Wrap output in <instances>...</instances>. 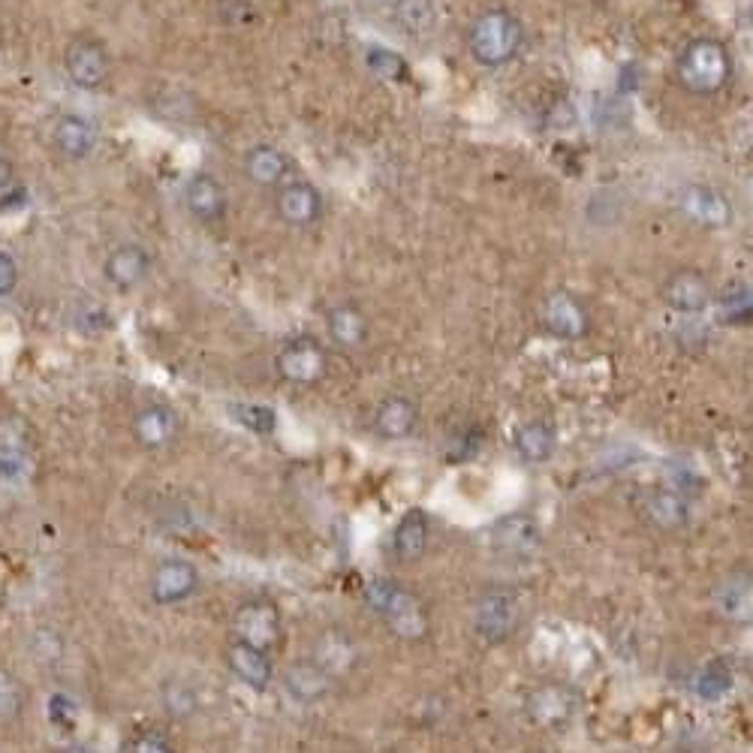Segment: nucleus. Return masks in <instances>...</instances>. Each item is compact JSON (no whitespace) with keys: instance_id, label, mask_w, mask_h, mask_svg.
<instances>
[{"instance_id":"a19ab883","label":"nucleus","mask_w":753,"mask_h":753,"mask_svg":"<svg viewBox=\"0 0 753 753\" xmlns=\"http://www.w3.org/2000/svg\"><path fill=\"white\" fill-rule=\"evenodd\" d=\"M28 477V452H0V479L19 482Z\"/></svg>"},{"instance_id":"f704fd0d","label":"nucleus","mask_w":753,"mask_h":753,"mask_svg":"<svg viewBox=\"0 0 753 753\" xmlns=\"http://www.w3.org/2000/svg\"><path fill=\"white\" fill-rule=\"evenodd\" d=\"M164 708L173 717H190L199 708V700H196V691L187 682H166L164 684Z\"/></svg>"},{"instance_id":"aec40b11","label":"nucleus","mask_w":753,"mask_h":753,"mask_svg":"<svg viewBox=\"0 0 753 753\" xmlns=\"http://www.w3.org/2000/svg\"><path fill=\"white\" fill-rule=\"evenodd\" d=\"M226 666H229V672L238 682L256 693L268 691V684L275 682V666H272L268 652H260V648L247 645V642L235 639L226 648Z\"/></svg>"},{"instance_id":"393cba45","label":"nucleus","mask_w":753,"mask_h":753,"mask_svg":"<svg viewBox=\"0 0 753 753\" xmlns=\"http://www.w3.org/2000/svg\"><path fill=\"white\" fill-rule=\"evenodd\" d=\"M512 447H516L521 461H528V464H546L555 456V449H558V434H555V428L546 419H528V422H521L516 428Z\"/></svg>"},{"instance_id":"423d86ee","label":"nucleus","mask_w":753,"mask_h":753,"mask_svg":"<svg viewBox=\"0 0 753 753\" xmlns=\"http://www.w3.org/2000/svg\"><path fill=\"white\" fill-rule=\"evenodd\" d=\"M540 323L558 341H581L590 332L588 307L570 290H551L540 305Z\"/></svg>"},{"instance_id":"473e14b6","label":"nucleus","mask_w":753,"mask_h":753,"mask_svg":"<svg viewBox=\"0 0 753 753\" xmlns=\"http://www.w3.org/2000/svg\"><path fill=\"white\" fill-rule=\"evenodd\" d=\"M233 419L251 434H272L277 428V413L265 404H233Z\"/></svg>"},{"instance_id":"7ed1b4c3","label":"nucleus","mask_w":753,"mask_h":753,"mask_svg":"<svg viewBox=\"0 0 753 753\" xmlns=\"http://www.w3.org/2000/svg\"><path fill=\"white\" fill-rule=\"evenodd\" d=\"M365 600L398 639L419 642L431 630L426 603L419 600L417 594H410L401 581L371 579L365 585Z\"/></svg>"},{"instance_id":"72a5a7b5","label":"nucleus","mask_w":753,"mask_h":753,"mask_svg":"<svg viewBox=\"0 0 753 753\" xmlns=\"http://www.w3.org/2000/svg\"><path fill=\"white\" fill-rule=\"evenodd\" d=\"M25 708V687L10 669L0 666V723L16 721Z\"/></svg>"},{"instance_id":"c85d7f7f","label":"nucleus","mask_w":753,"mask_h":753,"mask_svg":"<svg viewBox=\"0 0 753 753\" xmlns=\"http://www.w3.org/2000/svg\"><path fill=\"white\" fill-rule=\"evenodd\" d=\"M284 684L286 691L293 693V700H299V703H316L320 696H326L329 675L314 661L295 663L293 669L286 672Z\"/></svg>"},{"instance_id":"0eeeda50","label":"nucleus","mask_w":753,"mask_h":753,"mask_svg":"<svg viewBox=\"0 0 753 753\" xmlns=\"http://www.w3.org/2000/svg\"><path fill=\"white\" fill-rule=\"evenodd\" d=\"M235 639L254 645L260 652H272L281 645L284 636V622L281 612L272 600H247L235 612Z\"/></svg>"},{"instance_id":"6ab92c4d","label":"nucleus","mask_w":753,"mask_h":753,"mask_svg":"<svg viewBox=\"0 0 753 753\" xmlns=\"http://www.w3.org/2000/svg\"><path fill=\"white\" fill-rule=\"evenodd\" d=\"M374 434L383 440H408L419 428V404L408 395L383 398L374 410Z\"/></svg>"},{"instance_id":"f03ea898","label":"nucleus","mask_w":753,"mask_h":753,"mask_svg":"<svg viewBox=\"0 0 753 753\" xmlns=\"http://www.w3.org/2000/svg\"><path fill=\"white\" fill-rule=\"evenodd\" d=\"M675 79L693 97H714L733 79V55L714 37H693L678 51Z\"/></svg>"},{"instance_id":"f257e3e1","label":"nucleus","mask_w":753,"mask_h":753,"mask_svg":"<svg viewBox=\"0 0 753 753\" xmlns=\"http://www.w3.org/2000/svg\"><path fill=\"white\" fill-rule=\"evenodd\" d=\"M521 46H525V28H521L519 16L507 7H489L470 21L468 51L470 58L486 70H498V67L516 61Z\"/></svg>"},{"instance_id":"2eb2a0df","label":"nucleus","mask_w":753,"mask_h":753,"mask_svg":"<svg viewBox=\"0 0 753 753\" xmlns=\"http://www.w3.org/2000/svg\"><path fill=\"white\" fill-rule=\"evenodd\" d=\"M130 431L139 447L157 452V449L173 447L175 440H178V434H182V417L169 404H145V408L133 413Z\"/></svg>"},{"instance_id":"412c9836","label":"nucleus","mask_w":753,"mask_h":753,"mask_svg":"<svg viewBox=\"0 0 753 753\" xmlns=\"http://www.w3.org/2000/svg\"><path fill=\"white\" fill-rule=\"evenodd\" d=\"M51 145L67 157V160H88L97 148V127L91 118L79 113L61 115L51 127Z\"/></svg>"},{"instance_id":"c756f323","label":"nucleus","mask_w":753,"mask_h":753,"mask_svg":"<svg viewBox=\"0 0 753 753\" xmlns=\"http://www.w3.org/2000/svg\"><path fill=\"white\" fill-rule=\"evenodd\" d=\"M712 305H717V314L726 326H747L753 316L751 286L744 281H733V284H726L721 295H714Z\"/></svg>"},{"instance_id":"ea45409f","label":"nucleus","mask_w":753,"mask_h":753,"mask_svg":"<svg viewBox=\"0 0 753 753\" xmlns=\"http://www.w3.org/2000/svg\"><path fill=\"white\" fill-rule=\"evenodd\" d=\"M19 281H21L19 260H16L10 251H0V299H3V295L16 293Z\"/></svg>"},{"instance_id":"dca6fc26","label":"nucleus","mask_w":753,"mask_h":753,"mask_svg":"<svg viewBox=\"0 0 753 753\" xmlns=\"http://www.w3.org/2000/svg\"><path fill=\"white\" fill-rule=\"evenodd\" d=\"M184 205L199 224H221L229 212V196L221 178L212 173H194L184 184Z\"/></svg>"},{"instance_id":"79ce46f5","label":"nucleus","mask_w":753,"mask_h":753,"mask_svg":"<svg viewBox=\"0 0 753 753\" xmlns=\"http://www.w3.org/2000/svg\"><path fill=\"white\" fill-rule=\"evenodd\" d=\"M12 184V166H10V160H3V157H0V194H7V187H10Z\"/></svg>"},{"instance_id":"1a4fd4ad","label":"nucleus","mask_w":753,"mask_h":753,"mask_svg":"<svg viewBox=\"0 0 753 753\" xmlns=\"http://www.w3.org/2000/svg\"><path fill=\"white\" fill-rule=\"evenodd\" d=\"M675 205L691 224L703 226V229H723L733 221V205H730L726 194L705 182L684 184L675 196Z\"/></svg>"},{"instance_id":"a211bd4d","label":"nucleus","mask_w":753,"mask_h":753,"mask_svg":"<svg viewBox=\"0 0 753 753\" xmlns=\"http://www.w3.org/2000/svg\"><path fill=\"white\" fill-rule=\"evenodd\" d=\"M102 275H106V281H109L115 290L130 293V290L145 284L148 275H151V254H148L143 245H133V242L118 245L115 251H109V256H106Z\"/></svg>"},{"instance_id":"39448f33","label":"nucleus","mask_w":753,"mask_h":753,"mask_svg":"<svg viewBox=\"0 0 753 753\" xmlns=\"http://www.w3.org/2000/svg\"><path fill=\"white\" fill-rule=\"evenodd\" d=\"M579 700L573 693L570 684L564 682H546L540 687H534L525 700V714L534 726L549 730V733H560L567 730L576 717Z\"/></svg>"},{"instance_id":"7c9ffc66","label":"nucleus","mask_w":753,"mask_h":753,"mask_svg":"<svg viewBox=\"0 0 753 753\" xmlns=\"http://www.w3.org/2000/svg\"><path fill=\"white\" fill-rule=\"evenodd\" d=\"M735 687L733 672L726 669L723 663H708L696 678H693V693L705 700V703H721L726 700Z\"/></svg>"},{"instance_id":"a878e982","label":"nucleus","mask_w":753,"mask_h":753,"mask_svg":"<svg viewBox=\"0 0 753 753\" xmlns=\"http://www.w3.org/2000/svg\"><path fill=\"white\" fill-rule=\"evenodd\" d=\"M645 516L654 528L682 530L691 521V503L678 489H654L645 498Z\"/></svg>"},{"instance_id":"58836bf2","label":"nucleus","mask_w":753,"mask_h":753,"mask_svg":"<svg viewBox=\"0 0 753 753\" xmlns=\"http://www.w3.org/2000/svg\"><path fill=\"white\" fill-rule=\"evenodd\" d=\"M130 753H175V744L166 739L164 733H154V730H145L133 739Z\"/></svg>"},{"instance_id":"4be33fe9","label":"nucleus","mask_w":753,"mask_h":753,"mask_svg":"<svg viewBox=\"0 0 753 753\" xmlns=\"http://www.w3.org/2000/svg\"><path fill=\"white\" fill-rule=\"evenodd\" d=\"M326 332L329 341L341 350H359L371 338V323L362 307L341 302L326 311Z\"/></svg>"},{"instance_id":"c9c22d12","label":"nucleus","mask_w":753,"mask_h":753,"mask_svg":"<svg viewBox=\"0 0 753 753\" xmlns=\"http://www.w3.org/2000/svg\"><path fill=\"white\" fill-rule=\"evenodd\" d=\"M72 326L79 329L82 335H100V332L113 326V320H109V311L100 302H79L76 311H72Z\"/></svg>"},{"instance_id":"4c0bfd02","label":"nucleus","mask_w":753,"mask_h":753,"mask_svg":"<svg viewBox=\"0 0 753 753\" xmlns=\"http://www.w3.org/2000/svg\"><path fill=\"white\" fill-rule=\"evenodd\" d=\"M76 700L72 696H67V693H55L49 700V708H46V714H49V721L55 723V726H72L76 723Z\"/></svg>"},{"instance_id":"b1692460","label":"nucleus","mask_w":753,"mask_h":753,"mask_svg":"<svg viewBox=\"0 0 753 753\" xmlns=\"http://www.w3.org/2000/svg\"><path fill=\"white\" fill-rule=\"evenodd\" d=\"M714 612L721 615L723 622L733 624H747L751 622V576L747 573H733L730 579H723L717 588H714Z\"/></svg>"},{"instance_id":"2f4dec72","label":"nucleus","mask_w":753,"mask_h":753,"mask_svg":"<svg viewBox=\"0 0 753 753\" xmlns=\"http://www.w3.org/2000/svg\"><path fill=\"white\" fill-rule=\"evenodd\" d=\"M368 70L374 72L376 79L383 82H404L410 76V63L392 49H383V46H374V49L365 51Z\"/></svg>"},{"instance_id":"f3484780","label":"nucleus","mask_w":753,"mask_h":753,"mask_svg":"<svg viewBox=\"0 0 753 753\" xmlns=\"http://www.w3.org/2000/svg\"><path fill=\"white\" fill-rule=\"evenodd\" d=\"M491 546L509 558H530L542 546V528L537 519H530L525 512H512L495 521L491 528Z\"/></svg>"},{"instance_id":"4468645a","label":"nucleus","mask_w":753,"mask_h":753,"mask_svg":"<svg viewBox=\"0 0 753 753\" xmlns=\"http://www.w3.org/2000/svg\"><path fill=\"white\" fill-rule=\"evenodd\" d=\"M247 182L263 187V190H277L281 184L295 178V160L281 148V145L260 143L247 148L245 160H242Z\"/></svg>"},{"instance_id":"ddd939ff","label":"nucleus","mask_w":753,"mask_h":753,"mask_svg":"<svg viewBox=\"0 0 753 753\" xmlns=\"http://www.w3.org/2000/svg\"><path fill=\"white\" fill-rule=\"evenodd\" d=\"M151 600L157 606H178L187 603L199 590V570H196L190 560L182 558H166L160 560L151 573Z\"/></svg>"},{"instance_id":"37998d69","label":"nucleus","mask_w":753,"mask_h":753,"mask_svg":"<svg viewBox=\"0 0 753 753\" xmlns=\"http://www.w3.org/2000/svg\"><path fill=\"white\" fill-rule=\"evenodd\" d=\"M58 753H97V751H94V747H88V744H67V747H63V751H58Z\"/></svg>"},{"instance_id":"e433bc0d","label":"nucleus","mask_w":753,"mask_h":753,"mask_svg":"<svg viewBox=\"0 0 753 753\" xmlns=\"http://www.w3.org/2000/svg\"><path fill=\"white\" fill-rule=\"evenodd\" d=\"M28 431L19 419H0V452H25Z\"/></svg>"},{"instance_id":"bb28decb","label":"nucleus","mask_w":753,"mask_h":753,"mask_svg":"<svg viewBox=\"0 0 753 753\" xmlns=\"http://www.w3.org/2000/svg\"><path fill=\"white\" fill-rule=\"evenodd\" d=\"M392 16H395L398 28L413 40H422L438 31V0H395Z\"/></svg>"},{"instance_id":"9b49d317","label":"nucleus","mask_w":753,"mask_h":753,"mask_svg":"<svg viewBox=\"0 0 753 753\" xmlns=\"http://www.w3.org/2000/svg\"><path fill=\"white\" fill-rule=\"evenodd\" d=\"M63 70L70 76V82L85 91H97L109 82L113 76V58L106 46L97 40H76L63 55Z\"/></svg>"},{"instance_id":"5701e85b","label":"nucleus","mask_w":753,"mask_h":753,"mask_svg":"<svg viewBox=\"0 0 753 753\" xmlns=\"http://www.w3.org/2000/svg\"><path fill=\"white\" fill-rule=\"evenodd\" d=\"M428 537H431V521L426 509H408L392 530V555L401 564H417L426 555Z\"/></svg>"},{"instance_id":"20e7f679","label":"nucleus","mask_w":753,"mask_h":753,"mask_svg":"<svg viewBox=\"0 0 753 753\" xmlns=\"http://www.w3.org/2000/svg\"><path fill=\"white\" fill-rule=\"evenodd\" d=\"M275 368L290 387H316L329 374V350L314 335H295L281 344Z\"/></svg>"},{"instance_id":"cd10ccee","label":"nucleus","mask_w":753,"mask_h":753,"mask_svg":"<svg viewBox=\"0 0 753 753\" xmlns=\"http://www.w3.org/2000/svg\"><path fill=\"white\" fill-rule=\"evenodd\" d=\"M359 652L356 645L350 636L344 633H326L320 645H316V666L326 672L329 678H335V675H344L356 666Z\"/></svg>"},{"instance_id":"6e6552de","label":"nucleus","mask_w":753,"mask_h":753,"mask_svg":"<svg viewBox=\"0 0 753 753\" xmlns=\"http://www.w3.org/2000/svg\"><path fill=\"white\" fill-rule=\"evenodd\" d=\"M326 203L320 187L305 178H293V182L281 184L275 190V214L277 221L293 229H307L323 221Z\"/></svg>"},{"instance_id":"f8f14e48","label":"nucleus","mask_w":753,"mask_h":753,"mask_svg":"<svg viewBox=\"0 0 753 753\" xmlns=\"http://www.w3.org/2000/svg\"><path fill=\"white\" fill-rule=\"evenodd\" d=\"M521 606L509 590H486L477 603V633L486 642H507L512 633L519 630Z\"/></svg>"},{"instance_id":"9d476101","label":"nucleus","mask_w":753,"mask_h":753,"mask_svg":"<svg viewBox=\"0 0 753 753\" xmlns=\"http://www.w3.org/2000/svg\"><path fill=\"white\" fill-rule=\"evenodd\" d=\"M661 295L666 307L675 311V314L700 316L712 307L714 286L703 272H696V268H678V272H672L663 281Z\"/></svg>"}]
</instances>
